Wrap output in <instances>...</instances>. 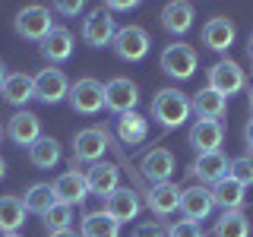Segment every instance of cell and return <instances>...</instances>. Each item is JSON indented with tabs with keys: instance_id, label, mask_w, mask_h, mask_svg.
Returning <instances> with one entry per match:
<instances>
[{
	"instance_id": "obj_1",
	"label": "cell",
	"mask_w": 253,
	"mask_h": 237,
	"mask_svg": "<svg viewBox=\"0 0 253 237\" xmlns=\"http://www.w3.org/2000/svg\"><path fill=\"white\" fill-rule=\"evenodd\" d=\"M193 114L190 108V98L180 89H158L152 98V117L165 130H177V126L187 123V117Z\"/></svg>"
},
{
	"instance_id": "obj_2",
	"label": "cell",
	"mask_w": 253,
	"mask_h": 237,
	"mask_svg": "<svg viewBox=\"0 0 253 237\" xmlns=\"http://www.w3.org/2000/svg\"><path fill=\"white\" fill-rule=\"evenodd\" d=\"M117 29H121V26L114 22V16H111L105 6H95V10L85 13L79 35H83V41L89 47H108V44H114Z\"/></svg>"
},
{
	"instance_id": "obj_3",
	"label": "cell",
	"mask_w": 253,
	"mask_h": 237,
	"mask_svg": "<svg viewBox=\"0 0 253 237\" xmlns=\"http://www.w3.org/2000/svg\"><path fill=\"white\" fill-rule=\"evenodd\" d=\"M158 63H162V70H165L171 79L184 82V79H190V76L196 73V67H200V54H196V47L174 41V44H168V47L162 51Z\"/></svg>"
},
{
	"instance_id": "obj_4",
	"label": "cell",
	"mask_w": 253,
	"mask_h": 237,
	"mask_svg": "<svg viewBox=\"0 0 253 237\" xmlns=\"http://www.w3.org/2000/svg\"><path fill=\"white\" fill-rule=\"evenodd\" d=\"M67 101H70V108H73L76 114L92 117V114H98V111L105 108V85H101L98 79H92V76L76 79V82L70 85Z\"/></svg>"
},
{
	"instance_id": "obj_5",
	"label": "cell",
	"mask_w": 253,
	"mask_h": 237,
	"mask_svg": "<svg viewBox=\"0 0 253 237\" xmlns=\"http://www.w3.org/2000/svg\"><path fill=\"white\" fill-rule=\"evenodd\" d=\"M13 26H16V32H19L26 41H38V44H42L44 35L54 29L51 10H47V6H42V3H29V6H22V10L16 13Z\"/></svg>"
},
{
	"instance_id": "obj_6",
	"label": "cell",
	"mask_w": 253,
	"mask_h": 237,
	"mask_svg": "<svg viewBox=\"0 0 253 237\" xmlns=\"http://www.w3.org/2000/svg\"><path fill=\"white\" fill-rule=\"evenodd\" d=\"M108 152V130L105 126H85L73 136V164L76 161H105Z\"/></svg>"
},
{
	"instance_id": "obj_7",
	"label": "cell",
	"mask_w": 253,
	"mask_h": 237,
	"mask_svg": "<svg viewBox=\"0 0 253 237\" xmlns=\"http://www.w3.org/2000/svg\"><path fill=\"white\" fill-rule=\"evenodd\" d=\"M114 54L121 60L126 63H136L142 60L149 54V47H152V41H149V32L142 29V26H124V29H117V35H114Z\"/></svg>"
},
{
	"instance_id": "obj_8",
	"label": "cell",
	"mask_w": 253,
	"mask_h": 237,
	"mask_svg": "<svg viewBox=\"0 0 253 237\" xmlns=\"http://www.w3.org/2000/svg\"><path fill=\"white\" fill-rule=\"evenodd\" d=\"M139 105V85L126 76H114L105 82V108L114 111L117 117L126 114V111H136Z\"/></svg>"
},
{
	"instance_id": "obj_9",
	"label": "cell",
	"mask_w": 253,
	"mask_h": 237,
	"mask_svg": "<svg viewBox=\"0 0 253 237\" xmlns=\"http://www.w3.org/2000/svg\"><path fill=\"white\" fill-rule=\"evenodd\" d=\"M244 85H247V73H244L234 60H218V63L209 67V89L212 92L231 98V95H237Z\"/></svg>"
},
{
	"instance_id": "obj_10",
	"label": "cell",
	"mask_w": 253,
	"mask_h": 237,
	"mask_svg": "<svg viewBox=\"0 0 253 237\" xmlns=\"http://www.w3.org/2000/svg\"><path fill=\"white\" fill-rule=\"evenodd\" d=\"M54 199L63 202V205H83L85 202V196H89V187H85V171H76V168H70V171H63L57 180H54Z\"/></svg>"
},
{
	"instance_id": "obj_11",
	"label": "cell",
	"mask_w": 253,
	"mask_h": 237,
	"mask_svg": "<svg viewBox=\"0 0 253 237\" xmlns=\"http://www.w3.org/2000/svg\"><path fill=\"white\" fill-rule=\"evenodd\" d=\"M70 95V79L63 70L57 67H47L42 70V73L35 76V98L44 101V105H57V101H63Z\"/></svg>"
},
{
	"instance_id": "obj_12",
	"label": "cell",
	"mask_w": 253,
	"mask_h": 237,
	"mask_svg": "<svg viewBox=\"0 0 253 237\" xmlns=\"http://www.w3.org/2000/svg\"><path fill=\"white\" fill-rule=\"evenodd\" d=\"M6 136H10L16 146L32 149L38 139H42V117L32 114V111H16L6 123Z\"/></svg>"
},
{
	"instance_id": "obj_13",
	"label": "cell",
	"mask_w": 253,
	"mask_h": 237,
	"mask_svg": "<svg viewBox=\"0 0 253 237\" xmlns=\"http://www.w3.org/2000/svg\"><path fill=\"white\" fill-rule=\"evenodd\" d=\"M85 187H89L92 196H108L114 193V190H121V168L111 161H95L89 164V171H85Z\"/></svg>"
},
{
	"instance_id": "obj_14",
	"label": "cell",
	"mask_w": 253,
	"mask_h": 237,
	"mask_svg": "<svg viewBox=\"0 0 253 237\" xmlns=\"http://www.w3.org/2000/svg\"><path fill=\"white\" fill-rule=\"evenodd\" d=\"M174 168H177V161H174L171 149H152V152H146V155H142V161H139L142 177L152 180V187L155 184H168Z\"/></svg>"
},
{
	"instance_id": "obj_15",
	"label": "cell",
	"mask_w": 253,
	"mask_h": 237,
	"mask_svg": "<svg viewBox=\"0 0 253 237\" xmlns=\"http://www.w3.org/2000/svg\"><path fill=\"white\" fill-rule=\"evenodd\" d=\"M228 168H231V158L218 149V152L196 155V161L190 164V174H193V177H200L203 184H212V187H215L218 180L228 177Z\"/></svg>"
},
{
	"instance_id": "obj_16",
	"label": "cell",
	"mask_w": 253,
	"mask_h": 237,
	"mask_svg": "<svg viewBox=\"0 0 253 237\" xmlns=\"http://www.w3.org/2000/svg\"><path fill=\"white\" fill-rule=\"evenodd\" d=\"M212 209H215V202H212V190H206L203 184L187 187L184 193H180V212H184L187 221H196V225H200L203 218L212 215Z\"/></svg>"
},
{
	"instance_id": "obj_17",
	"label": "cell",
	"mask_w": 253,
	"mask_h": 237,
	"mask_svg": "<svg viewBox=\"0 0 253 237\" xmlns=\"http://www.w3.org/2000/svg\"><path fill=\"white\" fill-rule=\"evenodd\" d=\"M190 146L196 149V155H206V152H218V146L225 142V126L218 120H196L187 133Z\"/></svg>"
},
{
	"instance_id": "obj_18",
	"label": "cell",
	"mask_w": 253,
	"mask_h": 237,
	"mask_svg": "<svg viewBox=\"0 0 253 237\" xmlns=\"http://www.w3.org/2000/svg\"><path fill=\"white\" fill-rule=\"evenodd\" d=\"M234 38H237V29H234V22L228 19V16H212L209 22L203 26V44L209 47V51H228V47L234 44Z\"/></svg>"
},
{
	"instance_id": "obj_19",
	"label": "cell",
	"mask_w": 253,
	"mask_h": 237,
	"mask_svg": "<svg viewBox=\"0 0 253 237\" xmlns=\"http://www.w3.org/2000/svg\"><path fill=\"white\" fill-rule=\"evenodd\" d=\"M105 212L117 221V225H126V221H133L142 212V202H139V196L133 193V190L121 187V190H114V193L105 199Z\"/></svg>"
},
{
	"instance_id": "obj_20",
	"label": "cell",
	"mask_w": 253,
	"mask_h": 237,
	"mask_svg": "<svg viewBox=\"0 0 253 237\" xmlns=\"http://www.w3.org/2000/svg\"><path fill=\"white\" fill-rule=\"evenodd\" d=\"M38 47H42V54H44L47 63H63V60L73 57V32L63 29V26H54Z\"/></svg>"
},
{
	"instance_id": "obj_21",
	"label": "cell",
	"mask_w": 253,
	"mask_h": 237,
	"mask_svg": "<svg viewBox=\"0 0 253 237\" xmlns=\"http://www.w3.org/2000/svg\"><path fill=\"white\" fill-rule=\"evenodd\" d=\"M193 19H196V10H193V3H187V0H171V3H165V10H162V29L171 32V35L190 32Z\"/></svg>"
},
{
	"instance_id": "obj_22",
	"label": "cell",
	"mask_w": 253,
	"mask_h": 237,
	"mask_svg": "<svg viewBox=\"0 0 253 237\" xmlns=\"http://www.w3.org/2000/svg\"><path fill=\"white\" fill-rule=\"evenodd\" d=\"M190 108H193L196 120H221L225 111H228V98L218 95V92H212L209 85H206V89H200L193 98H190Z\"/></svg>"
},
{
	"instance_id": "obj_23",
	"label": "cell",
	"mask_w": 253,
	"mask_h": 237,
	"mask_svg": "<svg viewBox=\"0 0 253 237\" xmlns=\"http://www.w3.org/2000/svg\"><path fill=\"white\" fill-rule=\"evenodd\" d=\"M114 130H117V139H121L124 146H139V142H146V136H149V120L139 111H126V114L117 117Z\"/></svg>"
},
{
	"instance_id": "obj_24",
	"label": "cell",
	"mask_w": 253,
	"mask_h": 237,
	"mask_svg": "<svg viewBox=\"0 0 253 237\" xmlns=\"http://www.w3.org/2000/svg\"><path fill=\"white\" fill-rule=\"evenodd\" d=\"M0 95H3L6 105H16V108L29 105V101L35 98V76H29V73H10V76H6V82H3V89H0Z\"/></svg>"
},
{
	"instance_id": "obj_25",
	"label": "cell",
	"mask_w": 253,
	"mask_h": 237,
	"mask_svg": "<svg viewBox=\"0 0 253 237\" xmlns=\"http://www.w3.org/2000/svg\"><path fill=\"white\" fill-rule=\"evenodd\" d=\"M244 193H247V187H241L237 180L225 177V180H218V184L212 187V202H215L221 212H241L244 202H247Z\"/></svg>"
},
{
	"instance_id": "obj_26",
	"label": "cell",
	"mask_w": 253,
	"mask_h": 237,
	"mask_svg": "<svg viewBox=\"0 0 253 237\" xmlns=\"http://www.w3.org/2000/svg\"><path fill=\"white\" fill-rule=\"evenodd\" d=\"M180 193H184V190H180L177 184H155L152 187V193H149V209L155 212V215H171V212H177L180 209Z\"/></svg>"
},
{
	"instance_id": "obj_27",
	"label": "cell",
	"mask_w": 253,
	"mask_h": 237,
	"mask_svg": "<svg viewBox=\"0 0 253 237\" xmlns=\"http://www.w3.org/2000/svg\"><path fill=\"white\" fill-rule=\"evenodd\" d=\"M26 202L19 196H0V234H16L26 225Z\"/></svg>"
},
{
	"instance_id": "obj_28",
	"label": "cell",
	"mask_w": 253,
	"mask_h": 237,
	"mask_svg": "<svg viewBox=\"0 0 253 237\" xmlns=\"http://www.w3.org/2000/svg\"><path fill=\"white\" fill-rule=\"evenodd\" d=\"M79 237H121V225L105 209L89 212V215L79 221Z\"/></svg>"
},
{
	"instance_id": "obj_29",
	"label": "cell",
	"mask_w": 253,
	"mask_h": 237,
	"mask_svg": "<svg viewBox=\"0 0 253 237\" xmlns=\"http://www.w3.org/2000/svg\"><path fill=\"white\" fill-rule=\"evenodd\" d=\"M29 161L35 164V168H42V171H51L54 164L60 161V142L54 136H42L29 149Z\"/></svg>"
},
{
	"instance_id": "obj_30",
	"label": "cell",
	"mask_w": 253,
	"mask_h": 237,
	"mask_svg": "<svg viewBox=\"0 0 253 237\" xmlns=\"http://www.w3.org/2000/svg\"><path fill=\"white\" fill-rule=\"evenodd\" d=\"M212 234L215 237H250V218L244 212H221Z\"/></svg>"
},
{
	"instance_id": "obj_31",
	"label": "cell",
	"mask_w": 253,
	"mask_h": 237,
	"mask_svg": "<svg viewBox=\"0 0 253 237\" xmlns=\"http://www.w3.org/2000/svg\"><path fill=\"white\" fill-rule=\"evenodd\" d=\"M26 212H32V215H44L47 209H51L54 202V187L51 184H32L29 190H26Z\"/></svg>"
},
{
	"instance_id": "obj_32",
	"label": "cell",
	"mask_w": 253,
	"mask_h": 237,
	"mask_svg": "<svg viewBox=\"0 0 253 237\" xmlns=\"http://www.w3.org/2000/svg\"><path fill=\"white\" fill-rule=\"evenodd\" d=\"M42 221H44L47 234H54V231H70V228H73V209H70V205H63V202H54L51 209L42 215Z\"/></svg>"
},
{
	"instance_id": "obj_33",
	"label": "cell",
	"mask_w": 253,
	"mask_h": 237,
	"mask_svg": "<svg viewBox=\"0 0 253 237\" xmlns=\"http://www.w3.org/2000/svg\"><path fill=\"white\" fill-rule=\"evenodd\" d=\"M228 177L237 180L241 187H253V155H237V158H231Z\"/></svg>"
},
{
	"instance_id": "obj_34",
	"label": "cell",
	"mask_w": 253,
	"mask_h": 237,
	"mask_svg": "<svg viewBox=\"0 0 253 237\" xmlns=\"http://www.w3.org/2000/svg\"><path fill=\"white\" fill-rule=\"evenodd\" d=\"M165 237H203V225H196V221H171Z\"/></svg>"
},
{
	"instance_id": "obj_35",
	"label": "cell",
	"mask_w": 253,
	"mask_h": 237,
	"mask_svg": "<svg viewBox=\"0 0 253 237\" xmlns=\"http://www.w3.org/2000/svg\"><path fill=\"white\" fill-rule=\"evenodd\" d=\"M130 237H165V228L162 225H155V221H142V225L133 228V234Z\"/></svg>"
},
{
	"instance_id": "obj_36",
	"label": "cell",
	"mask_w": 253,
	"mask_h": 237,
	"mask_svg": "<svg viewBox=\"0 0 253 237\" xmlns=\"http://www.w3.org/2000/svg\"><path fill=\"white\" fill-rule=\"evenodd\" d=\"M54 10L63 13V16H79V13H83V3H79V0H57Z\"/></svg>"
},
{
	"instance_id": "obj_37",
	"label": "cell",
	"mask_w": 253,
	"mask_h": 237,
	"mask_svg": "<svg viewBox=\"0 0 253 237\" xmlns=\"http://www.w3.org/2000/svg\"><path fill=\"white\" fill-rule=\"evenodd\" d=\"M136 0H111V3H105V10L108 13H133L136 10Z\"/></svg>"
},
{
	"instance_id": "obj_38",
	"label": "cell",
	"mask_w": 253,
	"mask_h": 237,
	"mask_svg": "<svg viewBox=\"0 0 253 237\" xmlns=\"http://www.w3.org/2000/svg\"><path fill=\"white\" fill-rule=\"evenodd\" d=\"M244 142H247V152L253 155V120H247V126H244Z\"/></svg>"
},
{
	"instance_id": "obj_39",
	"label": "cell",
	"mask_w": 253,
	"mask_h": 237,
	"mask_svg": "<svg viewBox=\"0 0 253 237\" xmlns=\"http://www.w3.org/2000/svg\"><path fill=\"white\" fill-rule=\"evenodd\" d=\"M47 237H79V234L70 228V231H54V234H47Z\"/></svg>"
},
{
	"instance_id": "obj_40",
	"label": "cell",
	"mask_w": 253,
	"mask_h": 237,
	"mask_svg": "<svg viewBox=\"0 0 253 237\" xmlns=\"http://www.w3.org/2000/svg\"><path fill=\"white\" fill-rule=\"evenodd\" d=\"M6 76H10V73H6V63H3V60H0V89H3V82H6Z\"/></svg>"
},
{
	"instance_id": "obj_41",
	"label": "cell",
	"mask_w": 253,
	"mask_h": 237,
	"mask_svg": "<svg viewBox=\"0 0 253 237\" xmlns=\"http://www.w3.org/2000/svg\"><path fill=\"white\" fill-rule=\"evenodd\" d=\"M247 57H250V63H253V35L247 38Z\"/></svg>"
},
{
	"instance_id": "obj_42",
	"label": "cell",
	"mask_w": 253,
	"mask_h": 237,
	"mask_svg": "<svg viewBox=\"0 0 253 237\" xmlns=\"http://www.w3.org/2000/svg\"><path fill=\"white\" fill-rule=\"evenodd\" d=\"M3 174H6V161H3V158H0V177H3Z\"/></svg>"
},
{
	"instance_id": "obj_43",
	"label": "cell",
	"mask_w": 253,
	"mask_h": 237,
	"mask_svg": "<svg viewBox=\"0 0 253 237\" xmlns=\"http://www.w3.org/2000/svg\"><path fill=\"white\" fill-rule=\"evenodd\" d=\"M0 237H22V234H0Z\"/></svg>"
},
{
	"instance_id": "obj_44",
	"label": "cell",
	"mask_w": 253,
	"mask_h": 237,
	"mask_svg": "<svg viewBox=\"0 0 253 237\" xmlns=\"http://www.w3.org/2000/svg\"><path fill=\"white\" fill-rule=\"evenodd\" d=\"M250 111H253V89H250Z\"/></svg>"
},
{
	"instance_id": "obj_45",
	"label": "cell",
	"mask_w": 253,
	"mask_h": 237,
	"mask_svg": "<svg viewBox=\"0 0 253 237\" xmlns=\"http://www.w3.org/2000/svg\"><path fill=\"white\" fill-rule=\"evenodd\" d=\"M0 139H3V126H0Z\"/></svg>"
}]
</instances>
